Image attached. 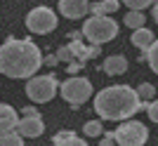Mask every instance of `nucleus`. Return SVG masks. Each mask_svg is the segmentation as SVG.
Returning <instances> with one entry per match:
<instances>
[{"instance_id":"f257e3e1","label":"nucleus","mask_w":158,"mask_h":146,"mask_svg":"<svg viewBox=\"0 0 158 146\" xmlns=\"http://www.w3.org/2000/svg\"><path fill=\"white\" fill-rule=\"evenodd\" d=\"M43 66L40 47L28 38H7L0 45V73L14 80H24Z\"/></svg>"},{"instance_id":"f03ea898","label":"nucleus","mask_w":158,"mask_h":146,"mask_svg":"<svg viewBox=\"0 0 158 146\" xmlns=\"http://www.w3.org/2000/svg\"><path fill=\"white\" fill-rule=\"evenodd\" d=\"M92 106L102 120H120L123 123V120H130L142 108V99H139L137 90H132L130 85H111L94 94Z\"/></svg>"},{"instance_id":"7ed1b4c3","label":"nucleus","mask_w":158,"mask_h":146,"mask_svg":"<svg viewBox=\"0 0 158 146\" xmlns=\"http://www.w3.org/2000/svg\"><path fill=\"white\" fill-rule=\"evenodd\" d=\"M80 33L90 45H104L118 35V24H116V19H111V14H104V17L90 14V19H85Z\"/></svg>"},{"instance_id":"20e7f679","label":"nucleus","mask_w":158,"mask_h":146,"mask_svg":"<svg viewBox=\"0 0 158 146\" xmlns=\"http://www.w3.org/2000/svg\"><path fill=\"white\" fill-rule=\"evenodd\" d=\"M59 94L64 97L73 108H80L90 97H92V83L83 75H71L59 85Z\"/></svg>"},{"instance_id":"39448f33","label":"nucleus","mask_w":158,"mask_h":146,"mask_svg":"<svg viewBox=\"0 0 158 146\" xmlns=\"http://www.w3.org/2000/svg\"><path fill=\"white\" fill-rule=\"evenodd\" d=\"M59 92V83L54 78V73L47 75H31L26 83V97L35 104H47L54 94Z\"/></svg>"},{"instance_id":"423d86ee","label":"nucleus","mask_w":158,"mask_h":146,"mask_svg":"<svg viewBox=\"0 0 158 146\" xmlns=\"http://www.w3.org/2000/svg\"><path fill=\"white\" fill-rule=\"evenodd\" d=\"M149 139V130L139 120H123L113 132V141L118 146H144Z\"/></svg>"},{"instance_id":"0eeeda50","label":"nucleus","mask_w":158,"mask_h":146,"mask_svg":"<svg viewBox=\"0 0 158 146\" xmlns=\"http://www.w3.org/2000/svg\"><path fill=\"white\" fill-rule=\"evenodd\" d=\"M59 19H57V14H54L52 7H33L31 12L26 14V28L31 33H38V35H45V33H52L54 28H57Z\"/></svg>"},{"instance_id":"6e6552de","label":"nucleus","mask_w":158,"mask_h":146,"mask_svg":"<svg viewBox=\"0 0 158 146\" xmlns=\"http://www.w3.org/2000/svg\"><path fill=\"white\" fill-rule=\"evenodd\" d=\"M59 12L66 19H83L90 12V0H59Z\"/></svg>"},{"instance_id":"1a4fd4ad","label":"nucleus","mask_w":158,"mask_h":146,"mask_svg":"<svg viewBox=\"0 0 158 146\" xmlns=\"http://www.w3.org/2000/svg\"><path fill=\"white\" fill-rule=\"evenodd\" d=\"M14 130H17L21 137L35 139V137H40V134L45 132V123H43V118H21Z\"/></svg>"},{"instance_id":"9d476101","label":"nucleus","mask_w":158,"mask_h":146,"mask_svg":"<svg viewBox=\"0 0 158 146\" xmlns=\"http://www.w3.org/2000/svg\"><path fill=\"white\" fill-rule=\"evenodd\" d=\"M17 123H19L17 111H14L10 104H0V134L12 132L14 127H17Z\"/></svg>"},{"instance_id":"9b49d317","label":"nucleus","mask_w":158,"mask_h":146,"mask_svg":"<svg viewBox=\"0 0 158 146\" xmlns=\"http://www.w3.org/2000/svg\"><path fill=\"white\" fill-rule=\"evenodd\" d=\"M102 68H104V73H109V75H123V73L127 71V59L123 54H111V57L104 59Z\"/></svg>"},{"instance_id":"f8f14e48","label":"nucleus","mask_w":158,"mask_h":146,"mask_svg":"<svg viewBox=\"0 0 158 146\" xmlns=\"http://www.w3.org/2000/svg\"><path fill=\"white\" fill-rule=\"evenodd\" d=\"M153 40H156V35H153L149 28H144V26H142V28H135V33H132V45L139 47L142 52H146V50L153 45Z\"/></svg>"},{"instance_id":"ddd939ff","label":"nucleus","mask_w":158,"mask_h":146,"mask_svg":"<svg viewBox=\"0 0 158 146\" xmlns=\"http://www.w3.org/2000/svg\"><path fill=\"white\" fill-rule=\"evenodd\" d=\"M125 26L127 28H132V31H135V28H142L144 26V21H146V17L142 12H137V10H127V14H125Z\"/></svg>"},{"instance_id":"4468645a","label":"nucleus","mask_w":158,"mask_h":146,"mask_svg":"<svg viewBox=\"0 0 158 146\" xmlns=\"http://www.w3.org/2000/svg\"><path fill=\"white\" fill-rule=\"evenodd\" d=\"M142 57H144L146 61H149V66H151V71L158 75V38L153 40V45L146 50V52H142Z\"/></svg>"},{"instance_id":"2eb2a0df","label":"nucleus","mask_w":158,"mask_h":146,"mask_svg":"<svg viewBox=\"0 0 158 146\" xmlns=\"http://www.w3.org/2000/svg\"><path fill=\"white\" fill-rule=\"evenodd\" d=\"M0 146H24V137L19 132H5L0 134Z\"/></svg>"},{"instance_id":"dca6fc26","label":"nucleus","mask_w":158,"mask_h":146,"mask_svg":"<svg viewBox=\"0 0 158 146\" xmlns=\"http://www.w3.org/2000/svg\"><path fill=\"white\" fill-rule=\"evenodd\" d=\"M83 132H85V137H90V139L99 137V134L104 132V127H102V120H87L85 125H83Z\"/></svg>"},{"instance_id":"f3484780","label":"nucleus","mask_w":158,"mask_h":146,"mask_svg":"<svg viewBox=\"0 0 158 146\" xmlns=\"http://www.w3.org/2000/svg\"><path fill=\"white\" fill-rule=\"evenodd\" d=\"M137 94H139V99H142V101H149V99H153L156 87H153L151 83H142V85L137 87Z\"/></svg>"},{"instance_id":"a211bd4d","label":"nucleus","mask_w":158,"mask_h":146,"mask_svg":"<svg viewBox=\"0 0 158 146\" xmlns=\"http://www.w3.org/2000/svg\"><path fill=\"white\" fill-rule=\"evenodd\" d=\"M127 5V10H137V12H142V10H146L149 5H153L156 0H123Z\"/></svg>"},{"instance_id":"6ab92c4d","label":"nucleus","mask_w":158,"mask_h":146,"mask_svg":"<svg viewBox=\"0 0 158 146\" xmlns=\"http://www.w3.org/2000/svg\"><path fill=\"white\" fill-rule=\"evenodd\" d=\"M54 146H87V141L85 139H80V137H69V139H64V141H59V144H54Z\"/></svg>"},{"instance_id":"aec40b11","label":"nucleus","mask_w":158,"mask_h":146,"mask_svg":"<svg viewBox=\"0 0 158 146\" xmlns=\"http://www.w3.org/2000/svg\"><path fill=\"white\" fill-rule=\"evenodd\" d=\"M57 59H59V61H66V64H69V61H73V54H71V50H69V45H61L59 50H57Z\"/></svg>"},{"instance_id":"412c9836","label":"nucleus","mask_w":158,"mask_h":146,"mask_svg":"<svg viewBox=\"0 0 158 146\" xmlns=\"http://www.w3.org/2000/svg\"><path fill=\"white\" fill-rule=\"evenodd\" d=\"M102 5H104V14H113L120 7V0H102Z\"/></svg>"},{"instance_id":"4be33fe9","label":"nucleus","mask_w":158,"mask_h":146,"mask_svg":"<svg viewBox=\"0 0 158 146\" xmlns=\"http://www.w3.org/2000/svg\"><path fill=\"white\" fill-rule=\"evenodd\" d=\"M83 66H85V64H83V61H69V66H66V71H69V75H76V73H80L83 71Z\"/></svg>"},{"instance_id":"5701e85b","label":"nucleus","mask_w":158,"mask_h":146,"mask_svg":"<svg viewBox=\"0 0 158 146\" xmlns=\"http://www.w3.org/2000/svg\"><path fill=\"white\" fill-rule=\"evenodd\" d=\"M146 113H149V118H151L153 123H158V99L151 101V104L146 106Z\"/></svg>"},{"instance_id":"b1692460","label":"nucleus","mask_w":158,"mask_h":146,"mask_svg":"<svg viewBox=\"0 0 158 146\" xmlns=\"http://www.w3.org/2000/svg\"><path fill=\"white\" fill-rule=\"evenodd\" d=\"M90 14H92V17H104V5H102V0H97V2L90 5Z\"/></svg>"},{"instance_id":"393cba45","label":"nucleus","mask_w":158,"mask_h":146,"mask_svg":"<svg viewBox=\"0 0 158 146\" xmlns=\"http://www.w3.org/2000/svg\"><path fill=\"white\" fill-rule=\"evenodd\" d=\"M21 116H24V118H40V113H38L35 106H24L21 108Z\"/></svg>"},{"instance_id":"a878e982","label":"nucleus","mask_w":158,"mask_h":146,"mask_svg":"<svg viewBox=\"0 0 158 146\" xmlns=\"http://www.w3.org/2000/svg\"><path fill=\"white\" fill-rule=\"evenodd\" d=\"M69 137H73V132H71V130H61V132H57V134H54V144H59V141L69 139Z\"/></svg>"},{"instance_id":"bb28decb","label":"nucleus","mask_w":158,"mask_h":146,"mask_svg":"<svg viewBox=\"0 0 158 146\" xmlns=\"http://www.w3.org/2000/svg\"><path fill=\"white\" fill-rule=\"evenodd\" d=\"M43 64H45V66H57L59 59H57V54H50V57H43Z\"/></svg>"},{"instance_id":"cd10ccee","label":"nucleus","mask_w":158,"mask_h":146,"mask_svg":"<svg viewBox=\"0 0 158 146\" xmlns=\"http://www.w3.org/2000/svg\"><path fill=\"white\" fill-rule=\"evenodd\" d=\"M99 146H113V132H106L99 141Z\"/></svg>"},{"instance_id":"c85d7f7f","label":"nucleus","mask_w":158,"mask_h":146,"mask_svg":"<svg viewBox=\"0 0 158 146\" xmlns=\"http://www.w3.org/2000/svg\"><path fill=\"white\" fill-rule=\"evenodd\" d=\"M66 38H69V40H85V38H83V33H80V31H71V33L66 35Z\"/></svg>"},{"instance_id":"c756f323","label":"nucleus","mask_w":158,"mask_h":146,"mask_svg":"<svg viewBox=\"0 0 158 146\" xmlns=\"http://www.w3.org/2000/svg\"><path fill=\"white\" fill-rule=\"evenodd\" d=\"M153 19H156V24H158V2H153Z\"/></svg>"},{"instance_id":"7c9ffc66","label":"nucleus","mask_w":158,"mask_h":146,"mask_svg":"<svg viewBox=\"0 0 158 146\" xmlns=\"http://www.w3.org/2000/svg\"><path fill=\"white\" fill-rule=\"evenodd\" d=\"M156 2H158V0H156Z\"/></svg>"}]
</instances>
